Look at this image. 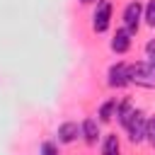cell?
<instances>
[{
  "label": "cell",
  "instance_id": "obj_7",
  "mask_svg": "<svg viewBox=\"0 0 155 155\" xmlns=\"http://www.w3.org/2000/svg\"><path fill=\"white\" fill-rule=\"evenodd\" d=\"M78 133H80V128H78V124H73V121L58 126V140H61V143H73V140L78 138Z\"/></svg>",
  "mask_w": 155,
  "mask_h": 155
},
{
  "label": "cell",
  "instance_id": "obj_3",
  "mask_svg": "<svg viewBox=\"0 0 155 155\" xmlns=\"http://www.w3.org/2000/svg\"><path fill=\"white\" fill-rule=\"evenodd\" d=\"M140 12H143V7H140L138 0L126 5V10H124V24H126L128 31H138V27H140Z\"/></svg>",
  "mask_w": 155,
  "mask_h": 155
},
{
  "label": "cell",
  "instance_id": "obj_1",
  "mask_svg": "<svg viewBox=\"0 0 155 155\" xmlns=\"http://www.w3.org/2000/svg\"><path fill=\"white\" fill-rule=\"evenodd\" d=\"M128 80L140 85V87L153 90L155 87V65H150V63H133V65H128Z\"/></svg>",
  "mask_w": 155,
  "mask_h": 155
},
{
  "label": "cell",
  "instance_id": "obj_2",
  "mask_svg": "<svg viewBox=\"0 0 155 155\" xmlns=\"http://www.w3.org/2000/svg\"><path fill=\"white\" fill-rule=\"evenodd\" d=\"M109 19H111V2L109 0H99V5L94 10V17H92V29L97 34L107 31L109 29Z\"/></svg>",
  "mask_w": 155,
  "mask_h": 155
},
{
  "label": "cell",
  "instance_id": "obj_12",
  "mask_svg": "<svg viewBox=\"0 0 155 155\" xmlns=\"http://www.w3.org/2000/svg\"><path fill=\"white\" fill-rule=\"evenodd\" d=\"M145 140H148V143L155 148V116H153V119L145 124Z\"/></svg>",
  "mask_w": 155,
  "mask_h": 155
},
{
  "label": "cell",
  "instance_id": "obj_14",
  "mask_svg": "<svg viewBox=\"0 0 155 155\" xmlns=\"http://www.w3.org/2000/svg\"><path fill=\"white\" fill-rule=\"evenodd\" d=\"M145 51H148V58H150L148 63H150V65H155V39H150V41H148Z\"/></svg>",
  "mask_w": 155,
  "mask_h": 155
},
{
  "label": "cell",
  "instance_id": "obj_15",
  "mask_svg": "<svg viewBox=\"0 0 155 155\" xmlns=\"http://www.w3.org/2000/svg\"><path fill=\"white\" fill-rule=\"evenodd\" d=\"M41 155H58V148L53 143H44L41 145Z\"/></svg>",
  "mask_w": 155,
  "mask_h": 155
},
{
  "label": "cell",
  "instance_id": "obj_9",
  "mask_svg": "<svg viewBox=\"0 0 155 155\" xmlns=\"http://www.w3.org/2000/svg\"><path fill=\"white\" fill-rule=\"evenodd\" d=\"M133 114H136V111H133L131 102H124V104H121V107L116 109V116H119V121H121L124 126H128V121L133 119Z\"/></svg>",
  "mask_w": 155,
  "mask_h": 155
},
{
  "label": "cell",
  "instance_id": "obj_11",
  "mask_svg": "<svg viewBox=\"0 0 155 155\" xmlns=\"http://www.w3.org/2000/svg\"><path fill=\"white\" fill-rule=\"evenodd\" d=\"M119 107H116V99H109L107 104H102V109H99V116H102V121H109L111 116H114V111H116Z\"/></svg>",
  "mask_w": 155,
  "mask_h": 155
},
{
  "label": "cell",
  "instance_id": "obj_5",
  "mask_svg": "<svg viewBox=\"0 0 155 155\" xmlns=\"http://www.w3.org/2000/svg\"><path fill=\"white\" fill-rule=\"evenodd\" d=\"M131 80H128V65L126 63H116L109 68V85L111 87H126Z\"/></svg>",
  "mask_w": 155,
  "mask_h": 155
},
{
  "label": "cell",
  "instance_id": "obj_4",
  "mask_svg": "<svg viewBox=\"0 0 155 155\" xmlns=\"http://www.w3.org/2000/svg\"><path fill=\"white\" fill-rule=\"evenodd\" d=\"M145 119H143V114L140 111H136L133 114V119L128 121V138H131V143H140V140H145Z\"/></svg>",
  "mask_w": 155,
  "mask_h": 155
},
{
  "label": "cell",
  "instance_id": "obj_8",
  "mask_svg": "<svg viewBox=\"0 0 155 155\" xmlns=\"http://www.w3.org/2000/svg\"><path fill=\"white\" fill-rule=\"evenodd\" d=\"M82 133H85V140H87L90 145H94L97 138H99V126H97V121H94V119H87V121L82 124Z\"/></svg>",
  "mask_w": 155,
  "mask_h": 155
},
{
  "label": "cell",
  "instance_id": "obj_6",
  "mask_svg": "<svg viewBox=\"0 0 155 155\" xmlns=\"http://www.w3.org/2000/svg\"><path fill=\"white\" fill-rule=\"evenodd\" d=\"M128 46H131L128 29H119V31L114 34V39H111V51H116V53H126Z\"/></svg>",
  "mask_w": 155,
  "mask_h": 155
},
{
  "label": "cell",
  "instance_id": "obj_16",
  "mask_svg": "<svg viewBox=\"0 0 155 155\" xmlns=\"http://www.w3.org/2000/svg\"><path fill=\"white\" fill-rule=\"evenodd\" d=\"M80 2H85V5H90V2H94V0H80Z\"/></svg>",
  "mask_w": 155,
  "mask_h": 155
},
{
  "label": "cell",
  "instance_id": "obj_10",
  "mask_svg": "<svg viewBox=\"0 0 155 155\" xmlns=\"http://www.w3.org/2000/svg\"><path fill=\"white\" fill-rule=\"evenodd\" d=\"M119 150H121V145H119V138L111 133V136H107V140H104V148H102V155H119Z\"/></svg>",
  "mask_w": 155,
  "mask_h": 155
},
{
  "label": "cell",
  "instance_id": "obj_13",
  "mask_svg": "<svg viewBox=\"0 0 155 155\" xmlns=\"http://www.w3.org/2000/svg\"><path fill=\"white\" fill-rule=\"evenodd\" d=\"M145 22H148L150 27H155V0H150V2L145 5Z\"/></svg>",
  "mask_w": 155,
  "mask_h": 155
}]
</instances>
